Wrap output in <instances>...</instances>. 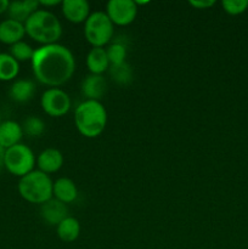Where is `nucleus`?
<instances>
[{"label": "nucleus", "instance_id": "nucleus-1", "mask_svg": "<svg viewBox=\"0 0 248 249\" xmlns=\"http://www.w3.org/2000/svg\"><path fill=\"white\" fill-rule=\"evenodd\" d=\"M31 62L38 82L51 88L67 83L75 71V58L72 51L58 43L35 49Z\"/></svg>", "mask_w": 248, "mask_h": 249}, {"label": "nucleus", "instance_id": "nucleus-2", "mask_svg": "<svg viewBox=\"0 0 248 249\" xmlns=\"http://www.w3.org/2000/svg\"><path fill=\"white\" fill-rule=\"evenodd\" d=\"M26 34L41 45L56 44L62 36V26L60 19L48 10H36L24 22Z\"/></svg>", "mask_w": 248, "mask_h": 249}, {"label": "nucleus", "instance_id": "nucleus-3", "mask_svg": "<svg viewBox=\"0 0 248 249\" xmlns=\"http://www.w3.org/2000/svg\"><path fill=\"white\" fill-rule=\"evenodd\" d=\"M74 123L78 131L85 138H97L107 124V112L100 101L85 100L74 112Z\"/></svg>", "mask_w": 248, "mask_h": 249}, {"label": "nucleus", "instance_id": "nucleus-4", "mask_svg": "<svg viewBox=\"0 0 248 249\" xmlns=\"http://www.w3.org/2000/svg\"><path fill=\"white\" fill-rule=\"evenodd\" d=\"M53 182L48 174L40 170H33L19 178L18 192L29 203L44 204L53 198Z\"/></svg>", "mask_w": 248, "mask_h": 249}, {"label": "nucleus", "instance_id": "nucleus-5", "mask_svg": "<svg viewBox=\"0 0 248 249\" xmlns=\"http://www.w3.org/2000/svg\"><path fill=\"white\" fill-rule=\"evenodd\" d=\"M114 24L104 11L90 14L84 24V36L92 48H104L113 38Z\"/></svg>", "mask_w": 248, "mask_h": 249}, {"label": "nucleus", "instance_id": "nucleus-6", "mask_svg": "<svg viewBox=\"0 0 248 249\" xmlns=\"http://www.w3.org/2000/svg\"><path fill=\"white\" fill-rule=\"evenodd\" d=\"M36 160L33 151L23 143H18L5 151L4 168L15 177L22 178L33 172Z\"/></svg>", "mask_w": 248, "mask_h": 249}, {"label": "nucleus", "instance_id": "nucleus-7", "mask_svg": "<svg viewBox=\"0 0 248 249\" xmlns=\"http://www.w3.org/2000/svg\"><path fill=\"white\" fill-rule=\"evenodd\" d=\"M43 111L50 117H62L71 109V99L66 91L58 88H50L41 95Z\"/></svg>", "mask_w": 248, "mask_h": 249}, {"label": "nucleus", "instance_id": "nucleus-8", "mask_svg": "<svg viewBox=\"0 0 248 249\" xmlns=\"http://www.w3.org/2000/svg\"><path fill=\"white\" fill-rule=\"evenodd\" d=\"M106 15L116 26H128L133 23L138 15V5L134 0H109Z\"/></svg>", "mask_w": 248, "mask_h": 249}, {"label": "nucleus", "instance_id": "nucleus-9", "mask_svg": "<svg viewBox=\"0 0 248 249\" xmlns=\"http://www.w3.org/2000/svg\"><path fill=\"white\" fill-rule=\"evenodd\" d=\"M61 10L66 19L72 23H82L90 16V5L87 0H63Z\"/></svg>", "mask_w": 248, "mask_h": 249}, {"label": "nucleus", "instance_id": "nucleus-10", "mask_svg": "<svg viewBox=\"0 0 248 249\" xmlns=\"http://www.w3.org/2000/svg\"><path fill=\"white\" fill-rule=\"evenodd\" d=\"M40 215L46 224L53 226H57L62 220L68 216L67 204L57 201L56 198L49 199L44 204H41Z\"/></svg>", "mask_w": 248, "mask_h": 249}, {"label": "nucleus", "instance_id": "nucleus-11", "mask_svg": "<svg viewBox=\"0 0 248 249\" xmlns=\"http://www.w3.org/2000/svg\"><path fill=\"white\" fill-rule=\"evenodd\" d=\"M82 95L87 100L100 101L107 91V82L102 75L89 74L82 82Z\"/></svg>", "mask_w": 248, "mask_h": 249}, {"label": "nucleus", "instance_id": "nucleus-12", "mask_svg": "<svg viewBox=\"0 0 248 249\" xmlns=\"http://www.w3.org/2000/svg\"><path fill=\"white\" fill-rule=\"evenodd\" d=\"M36 165H38V170L45 173V174L56 173L62 168L63 155L61 153V151L56 150V148H45L39 153L38 158H36Z\"/></svg>", "mask_w": 248, "mask_h": 249}, {"label": "nucleus", "instance_id": "nucleus-13", "mask_svg": "<svg viewBox=\"0 0 248 249\" xmlns=\"http://www.w3.org/2000/svg\"><path fill=\"white\" fill-rule=\"evenodd\" d=\"M24 34L26 29L24 24L21 22L14 21L11 18L0 22V43L11 46L18 41H22Z\"/></svg>", "mask_w": 248, "mask_h": 249}, {"label": "nucleus", "instance_id": "nucleus-14", "mask_svg": "<svg viewBox=\"0 0 248 249\" xmlns=\"http://www.w3.org/2000/svg\"><path fill=\"white\" fill-rule=\"evenodd\" d=\"M23 130L22 125H19L15 121H5L0 124V146L5 150L12 147L15 145L21 143Z\"/></svg>", "mask_w": 248, "mask_h": 249}, {"label": "nucleus", "instance_id": "nucleus-15", "mask_svg": "<svg viewBox=\"0 0 248 249\" xmlns=\"http://www.w3.org/2000/svg\"><path fill=\"white\" fill-rule=\"evenodd\" d=\"M39 10V1L36 0H23V1H12L10 2L7 14L9 18L14 21L21 22L24 24V22Z\"/></svg>", "mask_w": 248, "mask_h": 249}, {"label": "nucleus", "instance_id": "nucleus-16", "mask_svg": "<svg viewBox=\"0 0 248 249\" xmlns=\"http://www.w3.org/2000/svg\"><path fill=\"white\" fill-rule=\"evenodd\" d=\"M78 196V190L74 181L68 178H60L53 182V197L62 203H72Z\"/></svg>", "mask_w": 248, "mask_h": 249}, {"label": "nucleus", "instance_id": "nucleus-17", "mask_svg": "<svg viewBox=\"0 0 248 249\" xmlns=\"http://www.w3.org/2000/svg\"><path fill=\"white\" fill-rule=\"evenodd\" d=\"M87 66L91 74L102 75L109 68V61L107 57L106 49L92 48L87 56Z\"/></svg>", "mask_w": 248, "mask_h": 249}, {"label": "nucleus", "instance_id": "nucleus-18", "mask_svg": "<svg viewBox=\"0 0 248 249\" xmlns=\"http://www.w3.org/2000/svg\"><path fill=\"white\" fill-rule=\"evenodd\" d=\"M9 94L15 102L24 104L33 99L34 94H35V84L28 79L15 80L10 88Z\"/></svg>", "mask_w": 248, "mask_h": 249}, {"label": "nucleus", "instance_id": "nucleus-19", "mask_svg": "<svg viewBox=\"0 0 248 249\" xmlns=\"http://www.w3.org/2000/svg\"><path fill=\"white\" fill-rule=\"evenodd\" d=\"M57 236L63 242H74L80 235V224L73 216H67L57 225Z\"/></svg>", "mask_w": 248, "mask_h": 249}, {"label": "nucleus", "instance_id": "nucleus-20", "mask_svg": "<svg viewBox=\"0 0 248 249\" xmlns=\"http://www.w3.org/2000/svg\"><path fill=\"white\" fill-rule=\"evenodd\" d=\"M109 77L118 85H129L134 79V72L131 66L128 62L111 65L108 68Z\"/></svg>", "mask_w": 248, "mask_h": 249}, {"label": "nucleus", "instance_id": "nucleus-21", "mask_svg": "<svg viewBox=\"0 0 248 249\" xmlns=\"http://www.w3.org/2000/svg\"><path fill=\"white\" fill-rule=\"evenodd\" d=\"M19 72V63L10 53H0V80L10 82Z\"/></svg>", "mask_w": 248, "mask_h": 249}, {"label": "nucleus", "instance_id": "nucleus-22", "mask_svg": "<svg viewBox=\"0 0 248 249\" xmlns=\"http://www.w3.org/2000/svg\"><path fill=\"white\" fill-rule=\"evenodd\" d=\"M10 55L17 61V62H26V61H32L34 55V49L26 41H18L10 46Z\"/></svg>", "mask_w": 248, "mask_h": 249}, {"label": "nucleus", "instance_id": "nucleus-23", "mask_svg": "<svg viewBox=\"0 0 248 249\" xmlns=\"http://www.w3.org/2000/svg\"><path fill=\"white\" fill-rule=\"evenodd\" d=\"M22 130H23V134L28 135L29 138H38L45 130V123L39 117L29 116L28 118L24 119L22 124Z\"/></svg>", "mask_w": 248, "mask_h": 249}, {"label": "nucleus", "instance_id": "nucleus-24", "mask_svg": "<svg viewBox=\"0 0 248 249\" xmlns=\"http://www.w3.org/2000/svg\"><path fill=\"white\" fill-rule=\"evenodd\" d=\"M107 57H108L109 65H119L125 62L126 57V46L121 41H114L106 49Z\"/></svg>", "mask_w": 248, "mask_h": 249}, {"label": "nucleus", "instance_id": "nucleus-25", "mask_svg": "<svg viewBox=\"0 0 248 249\" xmlns=\"http://www.w3.org/2000/svg\"><path fill=\"white\" fill-rule=\"evenodd\" d=\"M221 6L226 14L236 16L247 10L248 0H223Z\"/></svg>", "mask_w": 248, "mask_h": 249}, {"label": "nucleus", "instance_id": "nucleus-26", "mask_svg": "<svg viewBox=\"0 0 248 249\" xmlns=\"http://www.w3.org/2000/svg\"><path fill=\"white\" fill-rule=\"evenodd\" d=\"M189 4L192 7H196L198 10H206L213 6L215 1L214 0H190Z\"/></svg>", "mask_w": 248, "mask_h": 249}, {"label": "nucleus", "instance_id": "nucleus-27", "mask_svg": "<svg viewBox=\"0 0 248 249\" xmlns=\"http://www.w3.org/2000/svg\"><path fill=\"white\" fill-rule=\"evenodd\" d=\"M62 1H58V0H41L39 1V5H44V6L49 7V6H55V5L61 4Z\"/></svg>", "mask_w": 248, "mask_h": 249}, {"label": "nucleus", "instance_id": "nucleus-28", "mask_svg": "<svg viewBox=\"0 0 248 249\" xmlns=\"http://www.w3.org/2000/svg\"><path fill=\"white\" fill-rule=\"evenodd\" d=\"M9 5L10 1H7V0H0V15L4 14V12H7Z\"/></svg>", "mask_w": 248, "mask_h": 249}, {"label": "nucleus", "instance_id": "nucleus-29", "mask_svg": "<svg viewBox=\"0 0 248 249\" xmlns=\"http://www.w3.org/2000/svg\"><path fill=\"white\" fill-rule=\"evenodd\" d=\"M5 148H2L1 146H0V170L4 168V160H5Z\"/></svg>", "mask_w": 248, "mask_h": 249}, {"label": "nucleus", "instance_id": "nucleus-30", "mask_svg": "<svg viewBox=\"0 0 248 249\" xmlns=\"http://www.w3.org/2000/svg\"><path fill=\"white\" fill-rule=\"evenodd\" d=\"M0 124H1V117H0Z\"/></svg>", "mask_w": 248, "mask_h": 249}]
</instances>
